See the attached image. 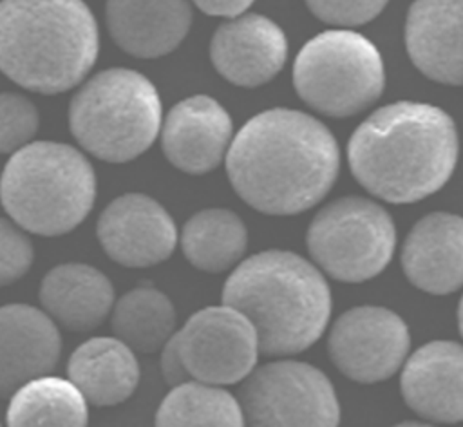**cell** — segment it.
Masks as SVG:
<instances>
[{"label": "cell", "mask_w": 463, "mask_h": 427, "mask_svg": "<svg viewBox=\"0 0 463 427\" xmlns=\"http://www.w3.org/2000/svg\"><path fill=\"white\" fill-rule=\"evenodd\" d=\"M340 150L329 128L293 109L248 119L226 152L233 190L268 215H295L320 203L336 181Z\"/></svg>", "instance_id": "6da1fadb"}, {"label": "cell", "mask_w": 463, "mask_h": 427, "mask_svg": "<svg viewBox=\"0 0 463 427\" xmlns=\"http://www.w3.org/2000/svg\"><path fill=\"white\" fill-rule=\"evenodd\" d=\"M458 152L452 118L416 101H396L374 110L347 143L354 179L369 194L398 204L438 192L450 179Z\"/></svg>", "instance_id": "7a4b0ae2"}, {"label": "cell", "mask_w": 463, "mask_h": 427, "mask_svg": "<svg viewBox=\"0 0 463 427\" xmlns=\"http://www.w3.org/2000/svg\"><path fill=\"white\" fill-rule=\"evenodd\" d=\"M222 304L251 322L262 355L289 356L322 337L331 315V289L320 270L304 257L268 250L248 257L230 273Z\"/></svg>", "instance_id": "3957f363"}, {"label": "cell", "mask_w": 463, "mask_h": 427, "mask_svg": "<svg viewBox=\"0 0 463 427\" xmlns=\"http://www.w3.org/2000/svg\"><path fill=\"white\" fill-rule=\"evenodd\" d=\"M98 24L83 0H2L0 71L20 87L65 92L96 63Z\"/></svg>", "instance_id": "277c9868"}, {"label": "cell", "mask_w": 463, "mask_h": 427, "mask_svg": "<svg viewBox=\"0 0 463 427\" xmlns=\"http://www.w3.org/2000/svg\"><path fill=\"white\" fill-rule=\"evenodd\" d=\"M94 201V168L65 143H29L11 154L0 176V203L9 219L29 233H69L85 221Z\"/></svg>", "instance_id": "5b68a950"}, {"label": "cell", "mask_w": 463, "mask_h": 427, "mask_svg": "<svg viewBox=\"0 0 463 427\" xmlns=\"http://www.w3.org/2000/svg\"><path fill=\"white\" fill-rule=\"evenodd\" d=\"M69 128L83 150L107 163H127L156 141L161 100L143 74L112 67L83 83L69 105Z\"/></svg>", "instance_id": "8992f818"}, {"label": "cell", "mask_w": 463, "mask_h": 427, "mask_svg": "<svg viewBox=\"0 0 463 427\" xmlns=\"http://www.w3.org/2000/svg\"><path fill=\"white\" fill-rule=\"evenodd\" d=\"M293 85L311 109L347 118L365 110L383 92V60L373 42L354 31H324L297 54Z\"/></svg>", "instance_id": "52a82bcc"}, {"label": "cell", "mask_w": 463, "mask_h": 427, "mask_svg": "<svg viewBox=\"0 0 463 427\" xmlns=\"http://www.w3.org/2000/svg\"><path fill=\"white\" fill-rule=\"evenodd\" d=\"M307 251L315 264L342 282H364L391 262L396 230L378 203L347 195L326 204L309 223Z\"/></svg>", "instance_id": "ba28073f"}, {"label": "cell", "mask_w": 463, "mask_h": 427, "mask_svg": "<svg viewBox=\"0 0 463 427\" xmlns=\"http://www.w3.org/2000/svg\"><path fill=\"white\" fill-rule=\"evenodd\" d=\"M244 427H338L331 380L315 365L275 360L253 369L239 389Z\"/></svg>", "instance_id": "9c48e42d"}, {"label": "cell", "mask_w": 463, "mask_h": 427, "mask_svg": "<svg viewBox=\"0 0 463 427\" xmlns=\"http://www.w3.org/2000/svg\"><path fill=\"white\" fill-rule=\"evenodd\" d=\"M175 337L192 380L221 387L242 382L260 353L251 322L226 304L195 311Z\"/></svg>", "instance_id": "30bf717a"}, {"label": "cell", "mask_w": 463, "mask_h": 427, "mask_svg": "<svg viewBox=\"0 0 463 427\" xmlns=\"http://www.w3.org/2000/svg\"><path fill=\"white\" fill-rule=\"evenodd\" d=\"M411 347L403 318L382 306H356L333 324L327 351L336 369L360 384L391 378L405 362Z\"/></svg>", "instance_id": "8fae6325"}, {"label": "cell", "mask_w": 463, "mask_h": 427, "mask_svg": "<svg viewBox=\"0 0 463 427\" xmlns=\"http://www.w3.org/2000/svg\"><path fill=\"white\" fill-rule=\"evenodd\" d=\"M96 235L103 251L127 268H150L166 261L177 244L172 215L150 195L123 194L98 217Z\"/></svg>", "instance_id": "7c38bea8"}, {"label": "cell", "mask_w": 463, "mask_h": 427, "mask_svg": "<svg viewBox=\"0 0 463 427\" xmlns=\"http://www.w3.org/2000/svg\"><path fill=\"white\" fill-rule=\"evenodd\" d=\"M232 119L210 96L181 100L161 125V147L166 159L186 174H206L221 165L232 143Z\"/></svg>", "instance_id": "4fadbf2b"}, {"label": "cell", "mask_w": 463, "mask_h": 427, "mask_svg": "<svg viewBox=\"0 0 463 427\" xmlns=\"http://www.w3.org/2000/svg\"><path fill=\"white\" fill-rule=\"evenodd\" d=\"M61 356L60 327L31 304L0 306V398L51 375Z\"/></svg>", "instance_id": "5bb4252c"}, {"label": "cell", "mask_w": 463, "mask_h": 427, "mask_svg": "<svg viewBox=\"0 0 463 427\" xmlns=\"http://www.w3.org/2000/svg\"><path fill=\"white\" fill-rule=\"evenodd\" d=\"M286 56L284 31L273 20L253 13L221 24L210 43L213 67L239 87L268 83L282 69Z\"/></svg>", "instance_id": "9a60e30c"}, {"label": "cell", "mask_w": 463, "mask_h": 427, "mask_svg": "<svg viewBox=\"0 0 463 427\" xmlns=\"http://www.w3.org/2000/svg\"><path fill=\"white\" fill-rule=\"evenodd\" d=\"M405 403L438 423L463 422V346L432 340L405 358L402 371Z\"/></svg>", "instance_id": "2e32d148"}, {"label": "cell", "mask_w": 463, "mask_h": 427, "mask_svg": "<svg viewBox=\"0 0 463 427\" xmlns=\"http://www.w3.org/2000/svg\"><path fill=\"white\" fill-rule=\"evenodd\" d=\"M405 45L421 74L438 83L463 85V0H414Z\"/></svg>", "instance_id": "e0dca14e"}, {"label": "cell", "mask_w": 463, "mask_h": 427, "mask_svg": "<svg viewBox=\"0 0 463 427\" xmlns=\"http://www.w3.org/2000/svg\"><path fill=\"white\" fill-rule=\"evenodd\" d=\"M405 277L430 295H449L463 286V217L434 212L421 217L402 248Z\"/></svg>", "instance_id": "ac0fdd59"}, {"label": "cell", "mask_w": 463, "mask_h": 427, "mask_svg": "<svg viewBox=\"0 0 463 427\" xmlns=\"http://www.w3.org/2000/svg\"><path fill=\"white\" fill-rule=\"evenodd\" d=\"M38 300L58 327L85 333L110 317L116 295L101 270L83 262H63L43 275Z\"/></svg>", "instance_id": "d6986e66"}, {"label": "cell", "mask_w": 463, "mask_h": 427, "mask_svg": "<svg viewBox=\"0 0 463 427\" xmlns=\"http://www.w3.org/2000/svg\"><path fill=\"white\" fill-rule=\"evenodd\" d=\"M107 29L119 49L136 58L172 52L192 24L188 0H107Z\"/></svg>", "instance_id": "ffe728a7"}, {"label": "cell", "mask_w": 463, "mask_h": 427, "mask_svg": "<svg viewBox=\"0 0 463 427\" xmlns=\"http://www.w3.org/2000/svg\"><path fill=\"white\" fill-rule=\"evenodd\" d=\"M67 378L87 403L114 407L127 402L137 389L139 362L136 351L118 337H92L71 353Z\"/></svg>", "instance_id": "44dd1931"}, {"label": "cell", "mask_w": 463, "mask_h": 427, "mask_svg": "<svg viewBox=\"0 0 463 427\" xmlns=\"http://www.w3.org/2000/svg\"><path fill=\"white\" fill-rule=\"evenodd\" d=\"M5 425L87 427L89 403L69 378L56 375L38 376L9 396Z\"/></svg>", "instance_id": "7402d4cb"}, {"label": "cell", "mask_w": 463, "mask_h": 427, "mask_svg": "<svg viewBox=\"0 0 463 427\" xmlns=\"http://www.w3.org/2000/svg\"><path fill=\"white\" fill-rule=\"evenodd\" d=\"M110 324L114 337L136 353H156L177 331V315L166 293L141 284L116 299Z\"/></svg>", "instance_id": "603a6c76"}, {"label": "cell", "mask_w": 463, "mask_h": 427, "mask_svg": "<svg viewBox=\"0 0 463 427\" xmlns=\"http://www.w3.org/2000/svg\"><path fill=\"white\" fill-rule=\"evenodd\" d=\"M248 246L242 219L226 208H206L194 214L181 230V250L186 261L206 273H221L241 261Z\"/></svg>", "instance_id": "cb8c5ba5"}, {"label": "cell", "mask_w": 463, "mask_h": 427, "mask_svg": "<svg viewBox=\"0 0 463 427\" xmlns=\"http://www.w3.org/2000/svg\"><path fill=\"white\" fill-rule=\"evenodd\" d=\"M154 427H244L239 400L221 385L188 380L161 400Z\"/></svg>", "instance_id": "d4e9b609"}, {"label": "cell", "mask_w": 463, "mask_h": 427, "mask_svg": "<svg viewBox=\"0 0 463 427\" xmlns=\"http://www.w3.org/2000/svg\"><path fill=\"white\" fill-rule=\"evenodd\" d=\"M34 103L16 92L0 94V154H14L31 143L38 130Z\"/></svg>", "instance_id": "484cf974"}, {"label": "cell", "mask_w": 463, "mask_h": 427, "mask_svg": "<svg viewBox=\"0 0 463 427\" xmlns=\"http://www.w3.org/2000/svg\"><path fill=\"white\" fill-rule=\"evenodd\" d=\"M34 248L27 232L0 217V288L20 280L33 266Z\"/></svg>", "instance_id": "4316f807"}, {"label": "cell", "mask_w": 463, "mask_h": 427, "mask_svg": "<svg viewBox=\"0 0 463 427\" xmlns=\"http://www.w3.org/2000/svg\"><path fill=\"white\" fill-rule=\"evenodd\" d=\"M389 0H306L309 11L326 24L362 25L376 18Z\"/></svg>", "instance_id": "83f0119b"}, {"label": "cell", "mask_w": 463, "mask_h": 427, "mask_svg": "<svg viewBox=\"0 0 463 427\" xmlns=\"http://www.w3.org/2000/svg\"><path fill=\"white\" fill-rule=\"evenodd\" d=\"M159 369H161V375H163V380L170 385V387H175V385H181L188 380H192L186 365H184V360L181 356V351H179V344H177V337L174 333V337L159 349Z\"/></svg>", "instance_id": "f1b7e54d"}, {"label": "cell", "mask_w": 463, "mask_h": 427, "mask_svg": "<svg viewBox=\"0 0 463 427\" xmlns=\"http://www.w3.org/2000/svg\"><path fill=\"white\" fill-rule=\"evenodd\" d=\"M192 2L206 14L235 18L242 14L255 0H192Z\"/></svg>", "instance_id": "f546056e"}, {"label": "cell", "mask_w": 463, "mask_h": 427, "mask_svg": "<svg viewBox=\"0 0 463 427\" xmlns=\"http://www.w3.org/2000/svg\"><path fill=\"white\" fill-rule=\"evenodd\" d=\"M392 427H434V425H429V423H421V422H402V423H396Z\"/></svg>", "instance_id": "4dcf8cb0"}, {"label": "cell", "mask_w": 463, "mask_h": 427, "mask_svg": "<svg viewBox=\"0 0 463 427\" xmlns=\"http://www.w3.org/2000/svg\"><path fill=\"white\" fill-rule=\"evenodd\" d=\"M458 326H459V333L463 337V297H461L459 306H458Z\"/></svg>", "instance_id": "1f68e13d"}, {"label": "cell", "mask_w": 463, "mask_h": 427, "mask_svg": "<svg viewBox=\"0 0 463 427\" xmlns=\"http://www.w3.org/2000/svg\"><path fill=\"white\" fill-rule=\"evenodd\" d=\"M0 427H2V423H0Z\"/></svg>", "instance_id": "d6a6232c"}]
</instances>
